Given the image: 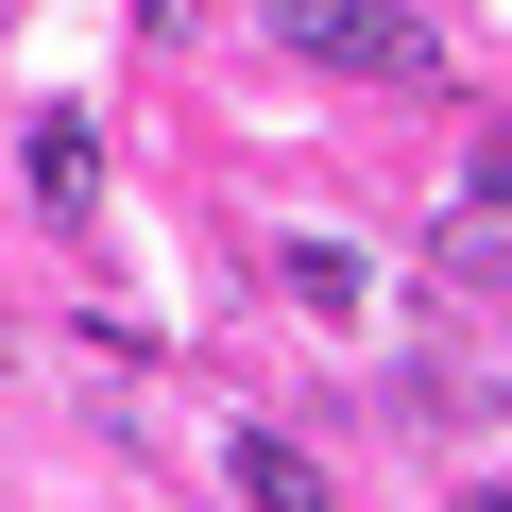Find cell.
Here are the masks:
<instances>
[{
  "label": "cell",
  "instance_id": "obj_4",
  "mask_svg": "<svg viewBox=\"0 0 512 512\" xmlns=\"http://www.w3.org/2000/svg\"><path fill=\"white\" fill-rule=\"evenodd\" d=\"M478 205H512V120H495V137H478Z\"/></svg>",
  "mask_w": 512,
  "mask_h": 512
},
{
  "label": "cell",
  "instance_id": "obj_5",
  "mask_svg": "<svg viewBox=\"0 0 512 512\" xmlns=\"http://www.w3.org/2000/svg\"><path fill=\"white\" fill-rule=\"evenodd\" d=\"M461 512H512V495H461Z\"/></svg>",
  "mask_w": 512,
  "mask_h": 512
},
{
  "label": "cell",
  "instance_id": "obj_2",
  "mask_svg": "<svg viewBox=\"0 0 512 512\" xmlns=\"http://www.w3.org/2000/svg\"><path fill=\"white\" fill-rule=\"evenodd\" d=\"M222 478H239V512H342V495H325V461H308V444H274V427H239V461H222Z\"/></svg>",
  "mask_w": 512,
  "mask_h": 512
},
{
  "label": "cell",
  "instance_id": "obj_3",
  "mask_svg": "<svg viewBox=\"0 0 512 512\" xmlns=\"http://www.w3.org/2000/svg\"><path fill=\"white\" fill-rule=\"evenodd\" d=\"M35 205H52V222H103V137H86L69 103L35 120Z\"/></svg>",
  "mask_w": 512,
  "mask_h": 512
},
{
  "label": "cell",
  "instance_id": "obj_1",
  "mask_svg": "<svg viewBox=\"0 0 512 512\" xmlns=\"http://www.w3.org/2000/svg\"><path fill=\"white\" fill-rule=\"evenodd\" d=\"M274 35L342 86H444V35L410 18V0H274Z\"/></svg>",
  "mask_w": 512,
  "mask_h": 512
}]
</instances>
